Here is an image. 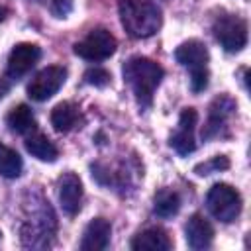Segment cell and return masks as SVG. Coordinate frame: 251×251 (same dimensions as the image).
<instances>
[{
	"instance_id": "1",
	"label": "cell",
	"mask_w": 251,
	"mask_h": 251,
	"mask_svg": "<svg viewBox=\"0 0 251 251\" xmlns=\"http://www.w3.org/2000/svg\"><path fill=\"white\" fill-rule=\"evenodd\" d=\"M165 71L155 61L135 55L129 57L124 65V80L129 84L131 92L135 94V100L141 108H147L153 100V94L157 86L161 84Z\"/></svg>"
},
{
	"instance_id": "2",
	"label": "cell",
	"mask_w": 251,
	"mask_h": 251,
	"mask_svg": "<svg viewBox=\"0 0 251 251\" xmlns=\"http://www.w3.org/2000/svg\"><path fill=\"white\" fill-rule=\"evenodd\" d=\"M118 10L124 29L135 39L151 37L161 27V10L151 0H118Z\"/></svg>"
},
{
	"instance_id": "3",
	"label": "cell",
	"mask_w": 251,
	"mask_h": 251,
	"mask_svg": "<svg viewBox=\"0 0 251 251\" xmlns=\"http://www.w3.org/2000/svg\"><path fill=\"white\" fill-rule=\"evenodd\" d=\"M206 208L216 220L229 224L241 212V196L231 184L218 182L206 194Z\"/></svg>"
},
{
	"instance_id": "4",
	"label": "cell",
	"mask_w": 251,
	"mask_h": 251,
	"mask_svg": "<svg viewBox=\"0 0 251 251\" xmlns=\"http://www.w3.org/2000/svg\"><path fill=\"white\" fill-rule=\"evenodd\" d=\"M47 204L49 202H43V208L39 212H35L22 226V241L25 247L45 249L51 245L49 239L53 237V231H55V216Z\"/></svg>"
},
{
	"instance_id": "5",
	"label": "cell",
	"mask_w": 251,
	"mask_h": 251,
	"mask_svg": "<svg viewBox=\"0 0 251 251\" xmlns=\"http://www.w3.org/2000/svg\"><path fill=\"white\" fill-rule=\"evenodd\" d=\"M216 41L227 51V53H237L245 47L247 43V24L235 14H222L214 20L212 25Z\"/></svg>"
},
{
	"instance_id": "6",
	"label": "cell",
	"mask_w": 251,
	"mask_h": 251,
	"mask_svg": "<svg viewBox=\"0 0 251 251\" xmlns=\"http://www.w3.org/2000/svg\"><path fill=\"white\" fill-rule=\"evenodd\" d=\"M116 47H118L116 37L108 29L96 27L84 39L75 43V53L86 61H104L116 53Z\"/></svg>"
},
{
	"instance_id": "7",
	"label": "cell",
	"mask_w": 251,
	"mask_h": 251,
	"mask_svg": "<svg viewBox=\"0 0 251 251\" xmlns=\"http://www.w3.org/2000/svg\"><path fill=\"white\" fill-rule=\"evenodd\" d=\"M67 80V69L59 67V65H51L45 67L43 71H39L27 84V96L35 102H45L49 100L53 94L59 92V88L65 84Z\"/></svg>"
},
{
	"instance_id": "8",
	"label": "cell",
	"mask_w": 251,
	"mask_h": 251,
	"mask_svg": "<svg viewBox=\"0 0 251 251\" xmlns=\"http://www.w3.org/2000/svg\"><path fill=\"white\" fill-rule=\"evenodd\" d=\"M198 122V114L194 108H184L178 118V129L171 135V147L178 155H188L196 149L194 141V127Z\"/></svg>"
},
{
	"instance_id": "9",
	"label": "cell",
	"mask_w": 251,
	"mask_h": 251,
	"mask_svg": "<svg viewBox=\"0 0 251 251\" xmlns=\"http://www.w3.org/2000/svg\"><path fill=\"white\" fill-rule=\"evenodd\" d=\"M41 49L35 43H18L10 55H8V65H6V73L10 78H20L24 76L39 59Z\"/></svg>"
},
{
	"instance_id": "10",
	"label": "cell",
	"mask_w": 251,
	"mask_h": 251,
	"mask_svg": "<svg viewBox=\"0 0 251 251\" xmlns=\"http://www.w3.org/2000/svg\"><path fill=\"white\" fill-rule=\"evenodd\" d=\"M59 202L67 216H76L82 202V180L75 173H65L59 178Z\"/></svg>"
},
{
	"instance_id": "11",
	"label": "cell",
	"mask_w": 251,
	"mask_h": 251,
	"mask_svg": "<svg viewBox=\"0 0 251 251\" xmlns=\"http://www.w3.org/2000/svg\"><path fill=\"white\" fill-rule=\"evenodd\" d=\"M233 110H235V102L229 96L216 98L212 102V106H210V116H208V122L204 126V129H202V137L210 139V137L220 135L222 127H226V122L233 114Z\"/></svg>"
},
{
	"instance_id": "12",
	"label": "cell",
	"mask_w": 251,
	"mask_h": 251,
	"mask_svg": "<svg viewBox=\"0 0 251 251\" xmlns=\"http://www.w3.org/2000/svg\"><path fill=\"white\" fill-rule=\"evenodd\" d=\"M112 235V226L106 218H94L88 222L84 227L82 239H80V249L82 251H100L106 249L110 243Z\"/></svg>"
},
{
	"instance_id": "13",
	"label": "cell",
	"mask_w": 251,
	"mask_h": 251,
	"mask_svg": "<svg viewBox=\"0 0 251 251\" xmlns=\"http://www.w3.org/2000/svg\"><path fill=\"white\" fill-rule=\"evenodd\" d=\"M184 233H186L188 247H192L196 251L208 249L212 245V239H214V227H212V224L204 216H200V214L190 216V220L184 226Z\"/></svg>"
},
{
	"instance_id": "14",
	"label": "cell",
	"mask_w": 251,
	"mask_h": 251,
	"mask_svg": "<svg viewBox=\"0 0 251 251\" xmlns=\"http://www.w3.org/2000/svg\"><path fill=\"white\" fill-rule=\"evenodd\" d=\"M131 249H135V251H171L173 239L169 237V233L163 227H147L133 237Z\"/></svg>"
},
{
	"instance_id": "15",
	"label": "cell",
	"mask_w": 251,
	"mask_h": 251,
	"mask_svg": "<svg viewBox=\"0 0 251 251\" xmlns=\"http://www.w3.org/2000/svg\"><path fill=\"white\" fill-rule=\"evenodd\" d=\"M175 59H176L182 67H186V69L192 71V69H202V67H206L210 55H208V49H206V45H204L202 41H198V39H188V41H184V43H180V45L176 47Z\"/></svg>"
},
{
	"instance_id": "16",
	"label": "cell",
	"mask_w": 251,
	"mask_h": 251,
	"mask_svg": "<svg viewBox=\"0 0 251 251\" xmlns=\"http://www.w3.org/2000/svg\"><path fill=\"white\" fill-rule=\"evenodd\" d=\"M78 122H80V112L73 102H59L51 110V126L61 133L75 129Z\"/></svg>"
},
{
	"instance_id": "17",
	"label": "cell",
	"mask_w": 251,
	"mask_h": 251,
	"mask_svg": "<svg viewBox=\"0 0 251 251\" xmlns=\"http://www.w3.org/2000/svg\"><path fill=\"white\" fill-rule=\"evenodd\" d=\"M6 124L14 133H29L35 129V116L27 104H18L8 112Z\"/></svg>"
},
{
	"instance_id": "18",
	"label": "cell",
	"mask_w": 251,
	"mask_h": 251,
	"mask_svg": "<svg viewBox=\"0 0 251 251\" xmlns=\"http://www.w3.org/2000/svg\"><path fill=\"white\" fill-rule=\"evenodd\" d=\"M25 149L39 161H45V163H53L57 161L59 157V151L57 147L53 145V141L43 135V133H31L27 139H25Z\"/></svg>"
},
{
	"instance_id": "19",
	"label": "cell",
	"mask_w": 251,
	"mask_h": 251,
	"mask_svg": "<svg viewBox=\"0 0 251 251\" xmlns=\"http://www.w3.org/2000/svg\"><path fill=\"white\" fill-rule=\"evenodd\" d=\"M180 210V196L175 190L163 188L153 198V212L159 218H171Z\"/></svg>"
},
{
	"instance_id": "20",
	"label": "cell",
	"mask_w": 251,
	"mask_h": 251,
	"mask_svg": "<svg viewBox=\"0 0 251 251\" xmlns=\"http://www.w3.org/2000/svg\"><path fill=\"white\" fill-rule=\"evenodd\" d=\"M22 173V157L10 149L8 145L0 143V175L6 178H16Z\"/></svg>"
},
{
	"instance_id": "21",
	"label": "cell",
	"mask_w": 251,
	"mask_h": 251,
	"mask_svg": "<svg viewBox=\"0 0 251 251\" xmlns=\"http://www.w3.org/2000/svg\"><path fill=\"white\" fill-rule=\"evenodd\" d=\"M227 167H229V159L224 157V155H218V157H214V159H210L206 163L196 165L194 167V173L196 175H210V173H216V171H224Z\"/></svg>"
},
{
	"instance_id": "22",
	"label": "cell",
	"mask_w": 251,
	"mask_h": 251,
	"mask_svg": "<svg viewBox=\"0 0 251 251\" xmlns=\"http://www.w3.org/2000/svg\"><path fill=\"white\" fill-rule=\"evenodd\" d=\"M110 73L106 69H100V67H94V69H88L84 73V80L92 86H98V88H104L110 84Z\"/></svg>"
},
{
	"instance_id": "23",
	"label": "cell",
	"mask_w": 251,
	"mask_h": 251,
	"mask_svg": "<svg viewBox=\"0 0 251 251\" xmlns=\"http://www.w3.org/2000/svg\"><path fill=\"white\" fill-rule=\"evenodd\" d=\"M208 86V69L202 67V69H192L190 71V88L192 92H204Z\"/></svg>"
},
{
	"instance_id": "24",
	"label": "cell",
	"mask_w": 251,
	"mask_h": 251,
	"mask_svg": "<svg viewBox=\"0 0 251 251\" xmlns=\"http://www.w3.org/2000/svg\"><path fill=\"white\" fill-rule=\"evenodd\" d=\"M47 6L55 18H67L73 10V0H49Z\"/></svg>"
},
{
	"instance_id": "25",
	"label": "cell",
	"mask_w": 251,
	"mask_h": 251,
	"mask_svg": "<svg viewBox=\"0 0 251 251\" xmlns=\"http://www.w3.org/2000/svg\"><path fill=\"white\" fill-rule=\"evenodd\" d=\"M8 90H10V82L6 78H0V100L8 94Z\"/></svg>"
},
{
	"instance_id": "26",
	"label": "cell",
	"mask_w": 251,
	"mask_h": 251,
	"mask_svg": "<svg viewBox=\"0 0 251 251\" xmlns=\"http://www.w3.org/2000/svg\"><path fill=\"white\" fill-rule=\"evenodd\" d=\"M6 14H8V10H6L4 6H0V22H2L4 18H6Z\"/></svg>"
},
{
	"instance_id": "27",
	"label": "cell",
	"mask_w": 251,
	"mask_h": 251,
	"mask_svg": "<svg viewBox=\"0 0 251 251\" xmlns=\"http://www.w3.org/2000/svg\"><path fill=\"white\" fill-rule=\"evenodd\" d=\"M0 235H2V233H0Z\"/></svg>"
}]
</instances>
